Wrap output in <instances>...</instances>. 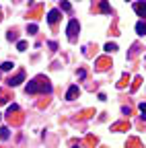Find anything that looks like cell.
<instances>
[{"instance_id":"obj_2","label":"cell","mask_w":146,"mask_h":148,"mask_svg":"<svg viewBox=\"0 0 146 148\" xmlns=\"http://www.w3.org/2000/svg\"><path fill=\"white\" fill-rule=\"evenodd\" d=\"M80 31V25H78V21L76 18H72V21L68 23V27H66V33H68V39L70 41H74L76 39V33Z\"/></svg>"},{"instance_id":"obj_3","label":"cell","mask_w":146,"mask_h":148,"mask_svg":"<svg viewBox=\"0 0 146 148\" xmlns=\"http://www.w3.org/2000/svg\"><path fill=\"white\" fill-rule=\"evenodd\" d=\"M23 80H25V72H23V70H19V72H16V76H10V78H8V82H6V84H8V86H19Z\"/></svg>"},{"instance_id":"obj_4","label":"cell","mask_w":146,"mask_h":148,"mask_svg":"<svg viewBox=\"0 0 146 148\" xmlns=\"http://www.w3.org/2000/svg\"><path fill=\"white\" fill-rule=\"evenodd\" d=\"M58 21H60V10H56V8L49 10V12H47V23H49V25H56Z\"/></svg>"},{"instance_id":"obj_1","label":"cell","mask_w":146,"mask_h":148,"mask_svg":"<svg viewBox=\"0 0 146 148\" xmlns=\"http://www.w3.org/2000/svg\"><path fill=\"white\" fill-rule=\"evenodd\" d=\"M27 92H51V84H49V80L45 78V76H37L35 80H31L29 84H27V88H25Z\"/></svg>"},{"instance_id":"obj_17","label":"cell","mask_w":146,"mask_h":148,"mask_svg":"<svg viewBox=\"0 0 146 148\" xmlns=\"http://www.w3.org/2000/svg\"><path fill=\"white\" fill-rule=\"evenodd\" d=\"M138 107H140V111H142V115H144V117H146V103H140V105H138Z\"/></svg>"},{"instance_id":"obj_13","label":"cell","mask_w":146,"mask_h":148,"mask_svg":"<svg viewBox=\"0 0 146 148\" xmlns=\"http://www.w3.org/2000/svg\"><path fill=\"white\" fill-rule=\"evenodd\" d=\"M6 39H8V41H16V33H14V31H8V33H6Z\"/></svg>"},{"instance_id":"obj_6","label":"cell","mask_w":146,"mask_h":148,"mask_svg":"<svg viewBox=\"0 0 146 148\" xmlns=\"http://www.w3.org/2000/svg\"><path fill=\"white\" fill-rule=\"evenodd\" d=\"M78 92H80V88H78L76 84H72V86L68 88V92H66V99H68V101H72V99H76V97H78Z\"/></svg>"},{"instance_id":"obj_20","label":"cell","mask_w":146,"mask_h":148,"mask_svg":"<svg viewBox=\"0 0 146 148\" xmlns=\"http://www.w3.org/2000/svg\"><path fill=\"white\" fill-rule=\"evenodd\" d=\"M0 21H2V16H0Z\"/></svg>"},{"instance_id":"obj_7","label":"cell","mask_w":146,"mask_h":148,"mask_svg":"<svg viewBox=\"0 0 146 148\" xmlns=\"http://www.w3.org/2000/svg\"><path fill=\"white\" fill-rule=\"evenodd\" d=\"M99 10H101V12H105V14L111 12V6H109L107 0H101V2H99Z\"/></svg>"},{"instance_id":"obj_8","label":"cell","mask_w":146,"mask_h":148,"mask_svg":"<svg viewBox=\"0 0 146 148\" xmlns=\"http://www.w3.org/2000/svg\"><path fill=\"white\" fill-rule=\"evenodd\" d=\"M136 33L138 35H146V23L144 21H138L136 23Z\"/></svg>"},{"instance_id":"obj_19","label":"cell","mask_w":146,"mask_h":148,"mask_svg":"<svg viewBox=\"0 0 146 148\" xmlns=\"http://www.w3.org/2000/svg\"><path fill=\"white\" fill-rule=\"evenodd\" d=\"M0 119H2V113H0Z\"/></svg>"},{"instance_id":"obj_14","label":"cell","mask_w":146,"mask_h":148,"mask_svg":"<svg viewBox=\"0 0 146 148\" xmlns=\"http://www.w3.org/2000/svg\"><path fill=\"white\" fill-rule=\"evenodd\" d=\"M16 49H19V51H25V49H27V41H19V43H16Z\"/></svg>"},{"instance_id":"obj_16","label":"cell","mask_w":146,"mask_h":148,"mask_svg":"<svg viewBox=\"0 0 146 148\" xmlns=\"http://www.w3.org/2000/svg\"><path fill=\"white\" fill-rule=\"evenodd\" d=\"M16 109H19V105H14V103H12V105H8V113L12 115V111H16Z\"/></svg>"},{"instance_id":"obj_15","label":"cell","mask_w":146,"mask_h":148,"mask_svg":"<svg viewBox=\"0 0 146 148\" xmlns=\"http://www.w3.org/2000/svg\"><path fill=\"white\" fill-rule=\"evenodd\" d=\"M115 49H117L115 43H107V45H105V51H115Z\"/></svg>"},{"instance_id":"obj_10","label":"cell","mask_w":146,"mask_h":148,"mask_svg":"<svg viewBox=\"0 0 146 148\" xmlns=\"http://www.w3.org/2000/svg\"><path fill=\"white\" fill-rule=\"evenodd\" d=\"M62 10H66V12H72V6H70V2H68V0H62Z\"/></svg>"},{"instance_id":"obj_11","label":"cell","mask_w":146,"mask_h":148,"mask_svg":"<svg viewBox=\"0 0 146 148\" xmlns=\"http://www.w3.org/2000/svg\"><path fill=\"white\" fill-rule=\"evenodd\" d=\"M27 33H29V35H35V33H37V25H35V23L29 25V27H27Z\"/></svg>"},{"instance_id":"obj_9","label":"cell","mask_w":146,"mask_h":148,"mask_svg":"<svg viewBox=\"0 0 146 148\" xmlns=\"http://www.w3.org/2000/svg\"><path fill=\"white\" fill-rule=\"evenodd\" d=\"M0 138H2V140H8V138H10V130H8V127H2V130H0Z\"/></svg>"},{"instance_id":"obj_12","label":"cell","mask_w":146,"mask_h":148,"mask_svg":"<svg viewBox=\"0 0 146 148\" xmlns=\"http://www.w3.org/2000/svg\"><path fill=\"white\" fill-rule=\"evenodd\" d=\"M12 66H14L12 62H4V64H2V66H0V68H2L4 72H8V70H12Z\"/></svg>"},{"instance_id":"obj_5","label":"cell","mask_w":146,"mask_h":148,"mask_svg":"<svg viewBox=\"0 0 146 148\" xmlns=\"http://www.w3.org/2000/svg\"><path fill=\"white\" fill-rule=\"evenodd\" d=\"M134 10L138 12V16L146 18V2H142V0H140V2H134Z\"/></svg>"},{"instance_id":"obj_18","label":"cell","mask_w":146,"mask_h":148,"mask_svg":"<svg viewBox=\"0 0 146 148\" xmlns=\"http://www.w3.org/2000/svg\"><path fill=\"white\" fill-rule=\"evenodd\" d=\"M47 45H49V49H53V51H56V49H58V43H56V41H49Z\"/></svg>"}]
</instances>
